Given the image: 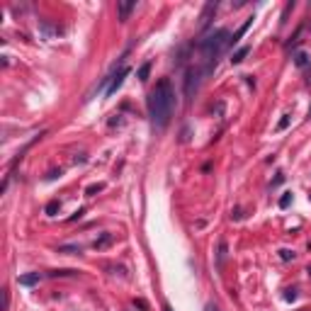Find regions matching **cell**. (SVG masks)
<instances>
[{
  "label": "cell",
  "instance_id": "obj_1",
  "mask_svg": "<svg viewBox=\"0 0 311 311\" xmlns=\"http://www.w3.org/2000/svg\"><path fill=\"white\" fill-rule=\"evenodd\" d=\"M173 102H175L173 85L168 78H161L156 83V88L148 93V115H151L153 126H158V129L168 126L170 115H173Z\"/></svg>",
  "mask_w": 311,
  "mask_h": 311
},
{
  "label": "cell",
  "instance_id": "obj_2",
  "mask_svg": "<svg viewBox=\"0 0 311 311\" xmlns=\"http://www.w3.org/2000/svg\"><path fill=\"white\" fill-rule=\"evenodd\" d=\"M231 47V34L226 32V29H216L214 34H209V37H204L202 42H199V49H202V54H204V59L209 66H214L216 59Z\"/></svg>",
  "mask_w": 311,
  "mask_h": 311
},
{
  "label": "cell",
  "instance_id": "obj_3",
  "mask_svg": "<svg viewBox=\"0 0 311 311\" xmlns=\"http://www.w3.org/2000/svg\"><path fill=\"white\" fill-rule=\"evenodd\" d=\"M197 78H199V71H197V68H190V71H187V75H185V95H187V100H190V97L194 95V90H197V83H199Z\"/></svg>",
  "mask_w": 311,
  "mask_h": 311
},
{
  "label": "cell",
  "instance_id": "obj_4",
  "mask_svg": "<svg viewBox=\"0 0 311 311\" xmlns=\"http://www.w3.org/2000/svg\"><path fill=\"white\" fill-rule=\"evenodd\" d=\"M216 7H219V2H216V0L204 5V10H202V17H199V27H202V29H207V27H209V22H212V17H214Z\"/></svg>",
  "mask_w": 311,
  "mask_h": 311
},
{
  "label": "cell",
  "instance_id": "obj_5",
  "mask_svg": "<svg viewBox=\"0 0 311 311\" xmlns=\"http://www.w3.org/2000/svg\"><path fill=\"white\" fill-rule=\"evenodd\" d=\"M126 75H129V68H126V66H122V68H120V73H117V75L112 78V83H110V88H107V95L117 93V88H120V85L124 83V78H126Z\"/></svg>",
  "mask_w": 311,
  "mask_h": 311
},
{
  "label": "cell",
  "instance_id": "obj_6",
  "mask_svg": "<svg viewBox=\"0 0 311 311\" xmlns=\"http://www.w3.org/2000/svg\"><path fill=\"white\" fill-rule=\"evenodd\" d=\"M39 280H42L39 272H29V275H20V277H17V282H20L22 287H32V285H37Z\"/></svg>",
  "mask_w": 311,
  "mask_h": 311
},
{
  "label": "cell",
  "instance_id": "obj_7",
  "mask_svg": "<svg viewBox=\"0 0 311 311\" xmlns=\"http://www.w3.org/2000/svg\"><path fill=\"white\" fill-rule=\"evenodd\" d=\"M134 7H136V2H120V5H117V15H120L122 22H126V17L131 15Z\"/></svg>",
  "mask_w": 311,
  "mask_h": 311
},
{
  "label": "cell",
  "instance_id": "obj_8",
  "mask_svg": "<svg viewBox=\"0 0 311 311\" xmlns=\"http://www.w3.org/2000/svg\"><path fill=\"white\" fill-rule=\"evenodd\" d=\"M112 241H115V236H112V234H105V236H102V239H97V241H95L93 246H95L97 250H102V248H107V246H110Z\"/></svg>",
  "mask_w": 311,
  "mask_h": 311
},
{
  "label": "cell",
  "instance_id": "obj_9",
  "mask_svg": "<svg viewBox=\"0 0 311 311\" xmlns=\"http://www.w3.org/2000/svg\"><path fill=\"white\" fill-rule=\"evenodd\" d=\"M250 22H253V17H248V20H246V22H243V24H241V29H239V32H236V34H234V37H231V44H236V42H239V39H241V37H243V34H246V32H248Z\"/></svg>",
  "mask_w": 311,
  "mask_h": 311
},
{
  "label": "cell",
  "instance_id": "obj_10",
  "mask_svg": "<svg viewBox=\"0 0 311 311\" xmlns=\"http://www.w3.org/2000/svg\"><path fill=\"white\" fill-rule=\"evenodd\" d=\"M248 54H250V47H241V49H239V51L231 56V63H241L246 56H248Z\"/></svg>",
  "mask_w": 311,
  "mask_h": 311
},
{
  "label": "cell",
  "instance_id": "obj_11",
  "mask_svg": "<svg viewBox=\"0 0 311 311\" xmlns=\"http://www.w3.org/2000/svg\"><path fill=\"white\" fill-rule=\"evenodd\" d=\"M148 71H151V63H144V66L139 68V73H136L139 80H146V78H148Z\"/></svg>",
  "mask_w": 311,
  "mask_h": 311
},
{
  "label": "cell",
  "instance_id": "obj_12",
  "mask_svg": "<svg viewBox=\"0 0 311 311\" xmlns=\"http://www.w3.org/2000/svg\"><path fill=\"white\" fill-rule=\"evenodd\" d=\"M59 253H68V255H78L80 253V246H61Z\"/></svg>",
  "mask_w": 311,
  "mask_h": 311
},
{
  "label": "cell",
  "instance_id": "obj_13",
  "mask_svg": "<svg viewBox=\"0 0 311 311\" xmlns=\"http://www.w3.org/2000/svg\"><path fill=\"white\" fill-rule=\"evenodd\" d=\"M59 207H61V204H59L56 199H54V202H49V204H47V214H49V216H54V214L59 212Z\"/></svg>",
  "mask_w": 311,
  "mask_h": 311
},
{
  "label": "cell",
  "instance_id": "obj_14",
  "mask_svg": "<svg viewBox=\"0 0 311 311\" xmlns=\"http://www.w3.org/2000/svg\"><path fill=\"white\" fill-rule=\"evenodd\" d=\"M294 63H297L299 68H304V66L309 63V56H307V54H297V59H294Z\"/></svg>",
  "mask_w": 311,
  "mask_h": 311
},
{
  "label": "cell",
  "instance_id": "obj_15",
  "mask_svg": "<svg viewBox=\"0 0 311 311\" xmlns=\"http://www.w3.org/2000/svg\"><path fill=\"white\" fill-rule=\"evenodd\" d=\"M224 253H226V243H219V270L224 267Z\"/></svg>",
  "mask_w": 311,
  "mask_h": 311
},
{
  "label": "cell",
  "instance_id": "obj_16",
  "mask_svg": "<svg viewBox=\"0 0 311 311\" xmlns=\"http://www.w3.org/2000/svg\"><path fill=\"white\" fill-rule=\"evenodd\" d=\"M51 277H68V275H73V270H54V272H49Z\"/></svg>",
  "mask_w": 311,
  "mask_h": 311
},
{
  "label": "cell",
  "instance_id": "obj_17",
  "mask_svg": "<svg viewBox=\"0 0 311 311\" xmlns=\"http://www.w3.org/2000/svg\"><path fill=\"white\" fill-rule=\"evenodd\" d=\"M289 202H292V194H285V197L280 199V207H282V209H287V207H289Z\"/></svg>",
  "mask_w": 311,
  "mask_h": 311
},
{
  "label": "cell",
  "instance_id": "obj_18",
  "mask_svg": "<svg viewBox=\"0 0 311 311\" xmlns=\"http://www.w3.org/2000/svg\"><path fill=\"white\" fill-rule=\"evenodd\" d=\"M287 126H289V117H282L280 124H277V131H282V129H287Z\"/></svg>",
  "mask_w": 311,
  "mask_h": 311
},
{
  "label": "cell",
  "instance_id": "obj_19",
  "mask_svg": "<svg viewBox=\"0 0 311 311\" xmlns=\"http://www.w3.org/2000/svg\"><path fill=\"white\" fill-rule=\"evenodd\" d=\"M285 299H287V302H294V299H297V292H294V289H289V292L285 294Z\"/></svg>",
  "mask_w": 311,
  "mask_h": 311
},
{
  "label": "cell",
  "instance_id": "obj_20",
  "mask_svg": "<svg viewBox=\"0 0 311 311\" xmlns=\"http://www.w3.org/2000/svg\"><path fill=\"white\" fill-rule=\"evenodd\" d=\"M204 311H219V309H216L214 304H207V307H204Z\"/></svg>",
  "mask_w": 311,
  "mask_h": 311
},
{
  "label": "cell",
  "instance_id": "obj_21",
  "mask_svg": "<svg viewBox=\"0 0 311 311\" xmlns=\"http://www.w3.org/2000/svg\"><path fill=\"white\" fill-rule=\"evenodd\" d=\"M163 311H173V309H170V307H166V309H163Z\"/></svg>",
  "mask_w": 311,
  "mask_h": 311
},
{
  "label": "cell",
  "instance_id": "obj_22",
  "mask_svg": "<svg viewBox=\"0 0 311 311\" xmlns=\"http://www.w3.org/2000/svg\"><path fill=\"white\" fill-rule=\"evenodd\" d=\"M309 117H311V107H309Z\"/></svg>",
  "mask_w": 311,
  "mask_h": 311
}]
</instances>
